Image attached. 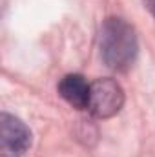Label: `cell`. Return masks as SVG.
Instances as JSON below:
<instances>
[{
	"label": "cell",
	"mask_w": 155,
	"mask_h": 157,
	"mask_svg": "<svg viewBox=\"0 0 155 157\" xmlns=\"http://www.w3.org/2000/svg\"><path fill=\"white\" fill-rule=\"evenodd\" d=\"M144 4H146V7L150 9V13L155 17V0H144Z\"/></svg>",
	"instance_id": "cell-5"
},
{
	"label": "cell",
	"mask_w": 155,
	"mask_h": 157,
	"mask_svg": "<svg viewBox=\"0 0 155 157\" xmlns=\"http://www.w3.org/2000/svg\"><path fill=\"white\" fill-rule=\"evenodd\" d=\"M0 126H2V146L7 152V155L18 157L22 152L29 148L31 132L20 119L13 117L9 113H2Z\"/></svg>",
	"instance_id": "cell-3"
},
{
	"label": "cell",
	"mask_w": 155,
	"mask_h": 157,
	"mask_svg": "<svg viewBox=\"0 0 155 157\" xmlns=\"http://www.w3.org/2000/svg\"><path fill=\"white\" fill-rule=\"evenodd\" d=\"M100 57L108 68L124 71L137 55V39L133 28L122 18H108L100 28Z\"/></svg>",
	"instance_id": "cell-1"
},
{
	"label": "cell",
	"mask_w": 155,
	"mask_h": 157,
	"mask_svg": "<svg viewBox=\"0 0 155 157\" xmlns=\"http://www.w3.org/2000/svg\"><path fill=\"white\" fill-rule=\"evenodd\" d=\"M89 86L82 75H66L59 82V93L73 108L84 110L89 104Z\"/></svg>",
	"instance_id": "cell-4"
},
{
	"label": "cell",
	"mask_w": 155,
	"mask_h": 157,
	"mask_svg": "<svg viewBox=\"0 0 155 157\" xmlns=\"http://www.w3.org/2000/svg\"><path fill=\"white\" fill-rule=\"evenodd\" d=\"M124 102L122 88L113 78H97L89 86V104L88 110L100 119H108L119 113Z\"/></svg>",
	"instance_id": "cell-2"
}]
</instances>
